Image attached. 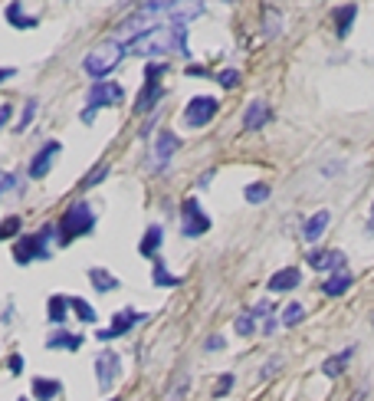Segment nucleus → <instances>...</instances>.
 I'll return each instance as SVG.
<instances>
[{
    "label": "nucleus",
    "mask_w": 374,
    "mask_h": 401,
    "mask_svg": "<svg viewBox=\"0 0 374 401\" xmlns=\"http://www.w3.org/2000/svg\"><path fill=\"white\" fill-rule=\"evenodd\" d=\"M129 50L141 59H154V56H187V23H158L154 30L141 33L129 43Z\"/></svg>",
    "instance_id": "f257e3e1"
},
{
    "label": "nucleus",
    "mask_w": 374,
    "mask_h": 401,
    "mask_svg": "<svg viewBox=\"0 0 374 401\" xmlns=\"http://www.w3.org/2000/svg\"><path fill=\"white\" fill-rule=\"evenodd\" d=\"M125 53H129V43H122V40H115V36H112V40L99 43L96 50H92V53L82 59V69H86L92 79H99V83H102V79H106L108 73H112V69H115V66L125 59Z\"/></svg>",
    "instance_id": "f03ea898"
},
{
    "label": "nucleus",
    "mask_w": 374,
    "mask_h": 401,
    "mask_svg": "<svg viewBox=\"0 0 374 401\" xmlns=\"http://www.w3.org/2000/svg\"><path fill=\"white\" fill-rule=\"evenodd\" d=\"M96 227V214H92V207L89 204H73L66 207L63 220H59V244H73L75 237H82V234H89V230Z\"/></svg>",
    "instance_id": "7ed1b4c3"
},
{
    "label": "nucleus",
    "mask_w": 374,
    "mask_h": 401,
    "mask_svg": "<svg viewBox=\"0 0 374 401\" xmlns=\"http://www.w3.org/2000/svg\"><path fill=\"white\" fill-rule=\"evenodd\" d=\"M53 237V224H46L40 234H30V237H20V244L13 247V260L20 263V267H27L30 260H46L50 257V247H46V240Z\"/></svg>",
    "instance_id": "20e7f679"
},
{
    "label": "nucleus",
    "mask_w": 374,
    "mask_h": 401,
    "mask_svg": "<svg viewBox=\"0 0 374 401\" xmlns=\"http://www.w3.org/2000/svg\"><path fill=\"white\" fill-rule=\"evenodd\" d=\"M161 73H164V63H151L148 73H145V86H141L138 99H135V112L138 115H145V112H154V106L161 102V96H164V86H161Z\"/></svg>",
    "instance_id": "39448f33"
},
{
    "label": "nucleus",
    "mask_w": 374,
    "mask_h": 401,
    "mask_svg": "<svg viewBox=\"0 0 374 401\" xmlns=\"http://www.w3.org/2000/svg\"><path fill=\"white\" fill-rule=\"evenodd\" d=\"M217 112H220V106H217L214 96H197V99L187 102V108H184V122H187L191 129H203V125L214 122Z\"/></svg>",
    "instance_id": "423d86ee"
},
{
    "label": "nucleus",
    "mask_w": 374,
    "mask_h": 401,
    "mask_svg": "<svg viewBox=\"0 0 374 401\" xmlns=\"http://www.w3.org/2000/svg\"><path fill=\"white\" fill-rule=\"evenodd\" d=\"M181 217H184V224H181L184 237H201V234H207V230H210V217L203 214V207L197 204L194 197H187V201H184Z\"/></svg>",
    "instance_id": "0eeeda50"
},
{
    "label": "nucleus",
    "mask_w": 374,
    "mask_h": 401,
    "mask_svg": "<svg viewBox=\"0 0 374 401\" xmlns=\"http://www.w3.org/2000/svg\"><path fill=\"white\" fill-rule=\"evenodd\" d=\"M125 99V89L118 86V83H108V79H102V83H96V86L89 89V108L92 112H99V108L106 106H118Z\"/></svg>",
    "instance_id": "6e6552de"
},
{
    "label": "nucleus",
    "mask_w": 374,
    "mask_h": 401,
    "mask_svg": "<svg viewBox=\"0 0 374 401\" xmlns=\"http://www.w3.org/2000/svg\"><path fill=\"white\" fill-rule=\"evenodd\" d=\"M118 372H122V358H118V352H112V349L99 352V358H96V379H99V388H102V391L112 388V381L118 379Z\"/></svg>",
    "instance_id": "1a4fd4ad"
},
{
    "label": "nucleus",
    "mask_w": 374,
    "mask_h": 401,
    "mask_svg": "<svg viewBox=\"0 0 374 401\" xmlns=\"http://www.w3.org/2000/svg\"><path fill=\"white\" fill-rule=\"evenodd\" d=\"M145 319H148V313L122 309V313H115V319H112V329H102V332H99V339H102V342H108V339H115V336H125L129 329H135V325L145 323Z\"/></svg>",
    "instance_id": "9d476101"
},
{
    "label": "nucleus",
    "mask_w": 374,
    "mask_h": 401,
    "mask_svg": "<svg viewBox=\"0 0 374 401\" xmlns=\"http://www.w3.org/2000/svg\"><path fill=\"white\" fill-rule=\"evenodd\" d=\"M56 155H59V141H46L43 148L33 155V162H30V178H33V181H40V178H46V174H50Z\"/></svg>",
    "instance_id": "9b49d317"
},
{
    "label": "nucleus",
    "mask_w": 374,
    "mask_h": 401,
    "mask_svg": "<svg viewBox=\"0 0 374 401\" xmlns=\"http://www.w3.org/2000/svg\"><path fill=\"white\" fill-rule=\"evenodd\" d=\"M178 145H181V139H178L174 132H161V135H158V148H154V171L168 168L171 155L178 152Z\"/></svg>",
    "instance_id": "f8f14e48"
},
{
    "label": "nucleus",
    "mask_w": 374,
    "mask_h": 401,
    "mask_svg": "<svg viewBox=\"0 0 374 401\" xmlns=\"http://www.w3.org/2000/svg\"><path fill=\"white\" fill-rule=\"evenodd\" d=\"M329 224H331L329 211H315V214L302 224V240H305V244H319V237L329 230Z\"/></svg>",
    "instance_id": "ddd939ff"
},
{
    "label": "nucleus",
    "mask_w": 374,
    "mask_h": 401,
    "mask_svg": "<svg viewBox=\"0 0 374 401\" xmlns=\"http://www.w3.org/2000/svg\"><path fill=\"white\" fill-rule=\"evenodd\" d=\"M309 267H315V270L338 273V270H345V253H342V250H325V253L312 250V253H309Z\"/></svg>",
    "instance_id": "4468645a"
},
{
    "label": "nucleus",
    "mask_w": 374,
    "mask_h": 401,
    "mask_svg": "<svg viewBox=\"0 0 374 401\" xmlns=\"http://www.w3.org/2000/svg\"><path fill=\"white\" fill-rule=\"evenodd\" d=\"M269 115H273V112H269L266 102H259V99H257V102H250L246 112H243V129L246 132H259L269 122Z\"/></svg>",
    "instance_id": "2eb2a0df"
},
{
    "label": "nucleus",
    "mask_w": 374,
    "mask_h": 401,
    "mask_svg": "<svg viewBox=\"0 0 374 401\" xmlns=\"http://www.w3.org/2000/svg\"><path fill=\"white\" fill-rule=\"evenodd\" d=\"M302 280V273L296 267H286V270H279L269 276V293H289V290H296Z\"/></svg>",
    "instance_id": "dca6fc26"
},
{
    "label": "nucleus",
    "mask_w": 374,
    "mask_h": 401,
    "mask_svg": "<svg viewBox=\"0 0 374 401\" xmlns=\"http://www.w3.org/2000/svg\"><path fill=\"white\" fill-rule=\"evenodd\" d=\"M331 17H335V33L345 40V36L352 33V23H354V17H358V7H354V3L335 7V10H331Z\"/></svg>",
    "instance_id": "f3484780"
},
{
    "label": "nucleus",
    "mask_w": 374,
    "mask_h": 401,
    "mask_svg": "<svg viewBox=\"0 0 374 401\" xmlns=\"http://www.w3.org/2000/svg\"><path fill=\"white\" fill-rule=\"evenodd\" d=\"M348 286H352V273L338 270V273H331L329 280L322 283V293H325V296H342Z\"/></svg>",
    "instance_id": "a211bd4d"
},
{
    "label": "nucleus",
    "mask_w": 374,
    "mask_h": 401,
    "mask_svg": "<svg viewBox=\"0 0 374 401\" xmlns=\"http://www.w3.org/2000/svg\"><path fill=\"white\" fill-rule=\"evenodd\" d=\"M161 244H164V237H161V227H158V224H151V227L145 230L141 244H138V253H141V257H154V253L161 250Z\"/></svg>",
    "instance_id": "6ab92c4d"
},
{
    "label": "nucleus",
    "mask_w": 374,
    "mask_h": 401,
    "mask_svg": "<svg viewBox=\"0 0 374 401\" xmlns=\"http://www.w3.org/2000/svg\"><path fill=\"white\" fill-rule=\"evenodd\" d=\"M33 395L40 401H56V395H63V385L56 379H33Z\"/></svg>",
    "instance_id": "aec40b11"
},
{
    "label": "nucleus",
    "mask_w": 374,
    "mask_h": 401,
    "mask_svg": "<svg viewBox=\"0 0 374 401\" xmlns=\"http://www.w3.org/2000/svg\"><path fill=\"white\" fill-rule=\"evenodd\" d=\"M89 283L96 286L99 293H112V290H118L122 283H118V276H112V273H106V270H99V267H92L89 270Z\"/></svg>",
    "instance_id": "412c9836"
},
{
    "label": "nucleus",
    "mask_w": 374,
    "mask_h": 401,
    "mask_svg": "<svg viewBox=\"0 0 374 401\" xmlns=\"http://www.w3.org/2000/svg\"><path fill=\"white\" fill-rule=\"evenodd\" d=\"M7 20L13 23V27H17V30H33V27H36V17H27V13H23V3L20 0H13L10 7H7Z\"/></svg>",
    "instance_id": "4be33fe9"
},
{
    "label": "nucleus",
    "mask_w": 374,
    "mask_h": 401,
    "mask_svg": "<svg viewBox=\"0 0 374 401\" xmlns=\"http://www.w3.org/2000/svg\"><path fill=\"white\" fill-rule=\"evenodd\" d=\"M46 349H69V352H79L82 349V336H75V332H53Z\"/></svg>",
    "instance_id": "5701e85b"
},
{
    "label": "nucleus",
    "mask_w": 374,
    "mask_h": 401,
    "mask_svg": "<svg viewBox=\"0 0 374 401\" xmlns=\"http://www.w3.org/2000/svg\"><path fill=\"white\" fill-rule=\"evenodd\" d=\"M46 313H50V323H66V316H69V300L63 293L50 296V303H46Z\"/></svg>",
    "instance_id": "b1692460"
},
{
    "label": "nucleus",
    "mask_w": 374,
    "mask_h": 401,
    "mask_svg": "<svg viewBox=\"0 0 374 401\" xmlns=\"http://www.w3.org/2000/svg\"><path fill=\"white\" fill-rule=\"evenodd\" d=\"M69 300V309L75 313V319H82V323H96L99 313H96V306H89L86 300H79V296H66Z\"/></svg>",
    "instance_id": "393cba45"
},
{
    "label": "nucleus",
    "mask_w": 374,
    "mask_h": 401,
    "mask_svg": "<svg viewBox=\"0 0 374 401\" xmlns=\"http://www.w3.org/2000/svg\"><path fill=\"white\" fill-rule=\"evenodd\" d=\"M352 352H354V349H345V352H338L335 358H329V362L322 365V372H325L329 379H338V375H342V369L348 365V358H352Z\"/></svg>",
    "instance_id": "a878e982"
},
{
    "label": "nucleus",
    "mask_w": 374,
    "mask_h": 401,
    "mask_svg": "<svg viewBox=\"0 0 374 401\" xmlns=\"http://www.w3.org/2000/svg\"><path fill=\"white\" fill-rule=\"evenodd\" d=\"M151 280H154V286H181V276H174V273H168L164 270V263H158L154 260V276H151Z\"/></svg>",
    "instance_id": "bb28decb"
},
{
    "label": "nucleus",
    "mask_w": 374,
    "mask_h": 401,
    "mask_svg": "<svg viewBox=\"0 0 374 401\" xmlns=\"http://www.w3.org/2000/svg\"><path fill=\"white\" fill-rule=\"evenodd\" d=\"M302 319H305V306H302V303H289L286 309H282V319H279V323H282V325H299Z\"/></svg>",
    "instance_id": "cd10ccee"
},
{
    "label": "nucleus",
    "mask_w": 374,
    "mask_h": 401,
    "mask_svg": "<svg viewBox=\"0 0 374 401\" xmlns=\"http://www.w3.org/2000/svg\"><path fill=\"white\" fill-rule=\"evenodd\" d=\"M243 197L250 201V204H263V201L269 197V185H263V181H257V185H246Z\"/></svg>",
    "instance_id": "c85d7f7f"
},
{
    "label": "nucleus",
    "mask_w": 374,
    "mask_h": 401,
    "mask_svg": "<svg viewBox=\"0 0 374 401\" xmlns=\"http://www.w3.org/2000/svg\"><path fill=\"white\" fill-rule=\"evenodd\" d=\"M233 329H236V332H240V336H253V332H257V319H253V316H250V313L236 316Z\"/></svg>",
    "instance_id": "c756f323"
},
{
    "label": "nucleus",
    "mask_w": 374,
    "mask_h": 401,
    "mask_svg": "<svg viewBox=\"0 0 374 401\" xmlns=\"http://www.w3.org/2000/svg\"><path fill=\"white\" fill-rule=\"evenodd\" d=\"M33 115H36V99H27V102H23V119L17 122V132H27V125L33 122Z\"/></svg>",
    "instance_id": "7c9ffc66"
},
{
    "label": "nucleus",
    "mask_w": 374,
    "mask_h": 401,
    "mask_svg": "<svg viewBox=\"0 0 374 401\" xmlns=\"http://www.w3.org/2000/svg\"><path fill=\"white\" fill-rule=\"evenodd\" d=\"M217 83L224 89H236L240 86V73L236 69H224V73H217Z\"/></svg>",
    "instance_id": "2f4dec72"
},
{
    "label": "nucleus",
    "mask_w": 374,
    "mask_h": 401,
    "mask_svg": "<svg viewBox=\"0 0 374 401\" xmlns=\"http://www.w3.org/2000/svg\"><path fill=\"white\" fill-rule=\"evenodd\" d=\"M17 230H20V217H7V220H0V240L13 237Z\"/></svg>",
    "instance_id": "473e14b6"
},
{
    "label": "nucleus",
    "mask_w": 374,
    "mask_h": 401,
    "mask_svg": "<svg viewBox=\"0 0 374 401\" xmlns=\"http://www.w3.org/2000/svg\"><path fill=\"white\" fill-rule=\"evenodd\" d=\"M279 23H282V17H279V10H273V7H269V10H266V33H269V36H276V33L282 30Z\"/></svg>",
    "instance_id": "72a5a7b5"
},
{
    "label": "nucleus",
    "mask_w": 374,
    "mask_h": 401,
    "mask_svg": "<svg viewBox=\"0 0 374 401\" xmlns=\"http://www.w3.org/2000/svg\"><path fill=\"white\" fill-rule=\"evenodd\" d=\"M184 391H187V375H181V379H178V385H174V388L168 391V401H181V398H184Z\"/></svg>",
    "instance_id": "f704fd0d"
},
{
    "label": "nucleus",
    "mask_w": 374,
    "mask_h": 401,
    "mask_svg": "<svg viewBox=\"0 0 374 401\" xmlns=\"http://www.w3.org/2000/svg\"><path fill=\"white\" fill-rule=\"evenodd\" d=\"M106 174H108V164H99L96 171L89 174L86 181H82V188H92V185H99V181H102V178H106Z\"/></svg>",
    "instance_id": "c9c22d12"
},
{
    "label": "nucleus",
    "mask_w": 374,
    "mask_h": 401,
    "mask_svg": "<svg viewBox=\"0 0 374 401\" xmlns=\"http://www.w3.org/2000/svg\"><path fill=\"white\" fill-rule=\"evenodd\" d=\"M224 346H226L224 336H210L207 342H203V349H207V352H217V349H224Z\"/></svg>",
    "instance_id": "e433bc0d"
},
{
    "label": "nucleus",
    "mask_w": 374,
    "mask_h": 401,
    "mask_svg": "<svg viewBox=\"0 0 374 401\" xmlns=\"http://www.w3.org/2000/svg\"><path fill=\"white\" fill-rule=\"evenodd\" d=\"M13 185H17V174H3V171H0V195H3V191H10Z\"/></svg>",
    "instance_id": "4c0bfd02"
},
{
    "label": "nucleus",
    "mask_w": 374,
    "mask_h": 401,
    "mask_svg": "<svg viewBox=\"0 0 374 401\" xmlns=\"http://www.w3.org/2000/svg\"><path fill=\"white\" fill-rule=\"evenodd\" d=\"M23 372V356H10V375H20Z\"/></svg>",
    "instance_id": "58836bf2"
},
{
    "label": "nucleus",
    "mask_w": 374,
    "mask_h": 401,
    "mask_svg": "<svg viewBox=\"0 0 374 401\" xmlns=\"http://www.w3.org/2000/svg\"><path fill=\"white\" fill-rule=\"evenodd\" d=\"M279 365H282V358H269V362H266V369H263V375L269 379L273 372H279Z\"/></svg>",
    "instance_id": "ea45409f"
},
{
    "label": "nucleus",
    "mask_w": 374,
    "mask_h": 401,
    "mask_svg": "<svg viewBox=\"0 0 374 401\" xmlns=\"http://www.w3.org/2000/svg\"><path fill=\"white\" fill-rule=\"evenodd\" d=\"M230 385H233V379H230V375H224V379H220V385H217V395H226V391H230Z\"/></svg>",
    "instance_id": "a19ab883"
},
{
    "label": "nucleus",
    "mask_w": 374,
    "mask_h": 401,
    "mask_svg": "<svg viewBox=\"0 0 374 401\" xmlns=\"http://www.w3.org/2000/svg\"><path fill=\"white\" fill-rule=\"evenodd\" d=\"M79 119L86 122V125H92V122H96V112H92V108H82V115H79Z\"/></svg>",
    "instance_id": "79ce46f5"
},
{
    "label": "nucleus",
    "mask_w": 374,
    "mask_h": 401,
    "mask_svg": "<svg viewBox=\"0 0 374 401\" xmlns=\"http://www.w3.org/2000/svg\"><path fill=\"white\" fill-rule=\"evenodd\" d=\"M7 119H10V106H0V125H7Z\"/></svg>",
    "instance_id": "37998d69"
},
{
    "label": "nucleus",
    "mask_w": 374,
    "mask_h": 401,
    "mask_svg": "<svg viewBox=\"0 0 374 401\" xmlns=\"http://www.w3.org/2000/svg\"><path fill=\"white\" fill-rule=\"evenodd\" d=\"M187 73H191V76H207V69H203V66H187Z\"/></svg>",
    "instance_id": "c03bdc74"
},
{
    "label": "nucleus",
    "mask_w": 374,
    "mask_h": 401,
    "mask_svg": "<svg viewBox=\"0 0 374 401\" xmlns=\"http://www.w3.org/2000/svg\"><path fill=\"white\" fill-rule=\"evenodd\" d=\"M3 79H13V69H7V66H3V69H0V83H3Z\"/></svg>",
    "instance_id": "a18cd8bd"
},
{
    "label": "nucleus",
    "mask_w": 374,
    "mask_h": 401,
    "mask_svg": "<svg viewBox=\"0 0 374 401\" xmlns=\"http://www.w3.org/2000/svg\"><path fill=\"white\" fill-rule=\"evenodd\" d=\"M371 230H374V207H371Z\"/></svg>",
    "instance_id": "49530a36"
},
{
    "label": "nucleus",
    "mask_w": 374,
    "mask_h": 401,
    "mask_svg": "<svg viewBox=\"0 0 374 401\" xmlns=\"http://www.w3.org/2000/svg\"><path fill=\"white\" fill-rule=\"evenodd\" d=\"M17 401H30V398H17Z\"/></svg>",
    "instance_id": "de8ad7c7"
},
{
    "label": "nucleus",
    "mask_w": 374,
    "mask_h": 401,
    "mask_svg": "<svg viewBox=\"0 0 374 401\" xmlns=\"http://www.w3.org/2000/svg\"><path fill=\"white\" fill-rule=\"evenodd\" d=\"M108 401H118V398H108Z\"/></svg>",
    "instance_id": "09e8293b"
}]
</instances>
